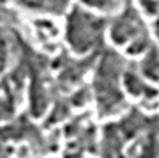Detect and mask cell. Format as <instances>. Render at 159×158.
<instances>
[{"mask_svg":"<svg viewBox=\"0 0 159 158\" xmlns=\"http://www.w3.org/2000/svg\"><path fill=\"white\" fill-rule=\"evenodd\" d=\"M95 34H98V21L76 10L70 18V40L73 45L80 50L88 48Z\"/></svg>","mask_w":159,"mask_h":158,"instance_id":"obj_1","label":"cell"},{"mask_svg":"<svg viewBox=\"0 0 159 158\" xmlns=\"http://www.w3.org/2000/svg\"><path fill=\"white\" fill-rule=\"evenodd\" d=\"M89 5L92 6H98V7H105L111 3V0H86Z\"/></svg>","mask_w":159,"mask_h":158,"instance_id":"obj_3","label":"cell"},{"mask_svg":"<svg viewBox=\"0 0 159 158\" xmlns=\"http://www.w3.org/2000/svg\"><path fill=\"white\" fill-rule=\"evenodd\" d=\"M140 2H142V6H143L149 13H156V10H158V3H156L155 0H140Z\"/></svg>","mask_w":159,"mask_h":158,"instance_id":"obj_2","label":"cell"},{"mask_svg":"<svg viewBox=\"0 0 159 158\" xmlns=\"http://www.w3.org/2000/svg\"><path fill=\"white\" fill-rule=\"evenodd\" d=\"M156 29H158V35H159V22H158V28H156Z\"/></svg>","mask_w":159,"mask_h":158,"instance_id":"obj_4","label":"cell"}]
</instances>
